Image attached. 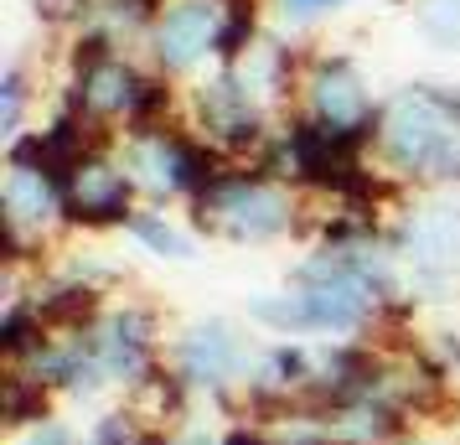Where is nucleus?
Here are the masks:
<instances>
[{
	"label": "nucleus",
	"mask_w": 460,
	"mask_h": 445,
	"mask_svg": "<svg viewBox=\"0 0 460 445\" xmlns=\"http://www.w3.org/2000/svg\"><path fill=\"white\" fill-rule=\"evenodd\" d=\"M403 445H456V441H445V435H435V430H414Z\"/></svg>",
	"instance_id": "393cba45"
},
{
	"label": "nucleus",
	"mask_w": 460,
	"mask_h": 445,
	"mask_svg": "<svg viewBox=\"0 0 460 445\" xmlns=\"http://www.w3.org/2000/svg\"><path fill=\"white\" fill-rule=\"evenodd\" d=\"M429 352H435V358L445 362V373L460 383V332L456 326H439L435 337H429Z\"/></svg>",
	"instance_id": "b1692460"
},
{
	"label": "nucleus",
	"mask_w": 460,
	"mask_h": 445,
	"mask_svg": "<svg viewBox=\"0 0 460 445\" xmlns=\"http://www.w3.org/2000/svg\"><path fill=\"white\" fill-rule=\"evenodd\" d=\"M373 166L398 191L460 187V84L414 78L383 93Z\"/></svg>",
	"instance_id": "f257e3e1"
},
{
	"label": "nucleus",
	"mask_w": 460,
	"mask_h": 445,
	"mask_svg": "<svg viewBox=\"0 0 460 445\" xmlns=\"http://www.w3.org/2000/svg\"><path fill=\"white\" fill-rule=\"evenodd\" d=\"M161 5L166 0H99L93 5V26L114 37L119 52H146V37L155 16H161Z\"/></svg>",
	"instance_id": "2eb2a0df"
},
{
	"label": "nucleus",
	"mask_w": 460,
	"mask_h": 445,
	"mask_svg": "<svg viewBox=\"0 0 460 445\" xmlns=\"http://www.w3.org/2000/svg\"><path fill=\"white\" fill-rule=\"evenodd\" d=\"M187 223L208 244L270 249L285 238H311V197L285 187L259 161H228V171L187 208Z\"/></svg>",
	"instance_id": "f03ea898"
},
{
	"label": "nucleus",
	"mask_w": 460,
	"mask_h": 445,
	"mask_svg": "<svg viewBox=\"0 0 460 445\" xmlns=\"http://www.w3.org/2000/svg\"><path fill=\"white\" fill-rule=\"evenodd\" d=\"M171 445H228V441H223V424L187 420V424H176V430H171Z\"/></svg>",
	"instance_id": "5701e85b"
},
{
	"label": "nucleus",
	"mask_w": 460,
	"mask_h": 445,
	"mask_svg": "<svg viewBox=\"0 0 460 445\" xmlns=\"http://www.w3.org/2000/svg\"><path fill=\"white\" fill-rule=\"evenodd\" d=\"M187 125L217 146L228 161H259L279 120H270L253 104L233 67H208L202 78L187 84Z\"/></svg>",
	"instance_id": "6e6552de"
},
{
	"label": "nucleus",
	"mask_w": 460,
	"mask_h": 445,
	"mask_svg": "<svg viewBox=\"0 0 460 445\" xmlns=\"http://www.w3.org/2000/svg\"><path fill=\"white\" fill-rule=\"evenodd\" d=\"M88 347H93V362L104 373L109 394H135L140 383L166 362V347H171V332L161 311L140 296H125V300H109L104 316L88 326Z\"/></svg>",
	"instance_id": "423d86ee"
},
{
	"label": "nucleus",
	"mask_w": 460,
	"mask_h": 445,
	"mask_svg": "<svg viewBox=\"0 0 460 445\" xmlns=\"http://www.w3.org/2000/svg\"><path fill=\"white\" fill-rule=\"evenodd\" d=\"M150 63L140 52H114L104 63L78 67V73H63L58 84V109L78 114L84 125H93L104 140H119L129 125V109L140 99V84H146Z\"/></svg>",
	"instance_id": "9b49d317"
},
{
	"label": "nucleus",
	"mask_w": 460,
	"mask_h": 445,
	"mask_svg": "<svg viewBox=\"0 0 460 445\" xmlns=\"http://www.w3.org/2000/svg\"><path fill=\"white\" fill-rule=\"evenodd\" d=\"M223 5H228V0H223Z\"/></svg>",
	"instance_id": "a878e982"
},
{
	"label": "nucleus",
	"mask_w": 460,
	"mask_h": 445,
	"mask_svg": "<svg viewBox=\"0 0 460 445\" xmlns=\"http://www.w3.org/2000/svg\"><path fill=\"white\" fill-rule=\"evenodd\" d=\"M217 31H223V0H166L140 58L187 88L191 78L217 67Z\"/></svg>",
	"instance_id": "9d476101"
},
{
	"label": "nucleus",
	"mask_w": 460,
	"mask_h": 445,
	"mask_svg": "<svg viewBox=\"0 0 460 445\" xmlns=\"http://www.w3.org/2000/svg\"><path fill=\"white\" fill-rule=\"evenodd\" d=\"M305 63H311V47H300L290 31H274L253 47L243 63H233L238 84L253 104L264 109L270 120H285L295 104H300V78H305Z\"/></svg>",
	"instance_id": "f8f14e48"
},
{
	"label": "nucleus",
	"mask_w": 460,
	"mask_h": 445,
	"mask_svg": "<svg viewBox=\"0 0 460 445\" xmlns=\"http://www.w3.org/2000/svg\"><path fill=\"white\" fill-rule=\"evenodd\" d=\"M26 109H31V73H26V63H5V73H0V140L5 146L31 129Z\"/></svg>",
	"instance_id": "a211bd4d"
},
{
	"label": "nucleus",
	"mask_w": 460,
	"mask_h": 445,
	"mask_svg": "<svg viewBox=\"0 0 460 445\" xmlns=\"http://www.w3.org/2000/svg\"><path fill=\"white\" fill-rule=\"evenodd\" d=\"M253 358H259V342L249 337V326H238L228 316L187 321V326L171 332V347H166V362L191 388V399L212 409V414H223V420L238 414V394H243Z\"/></svg>",
	"instance_id": "39448f33"
},
{
	"label": "nucleus",
	"mask_w": 460,
	"mask_h": 445,
	"mask_svg": "<svg viewBox=\"0 0 460 445\" xmlns=\"http://www.w3.org/2000/svg\"><path fill=\"white\" fill-rule=\"evenodd\" d=\"M93 5H99V0H31L37 22L52 26V31H63V37H73L78 26L93 22Z\"/></svg>",
	"instance_id": "aec40b11"
},
{
	"label": "nucleus",
	"mask_w": 460,
	"mask_h": 445,
	"mask_svg": "<svg viewBox=\"0 0 460 445\" xmlns=\"http://www.w3.org/2000/svg\"><path fill=\"white\" fill-rule=\"evenodd\" d=\"M300 114H311L315 125L336 129V135H352L377 146V114L383 99L373 93L367 67L357 63L347 47H311V63L300 78Z\"/></svg>",
	"instance_id": "0eeeda50"
},
{
	"label": "nucleus",
	"mask_w": 460,
	"mask_h": 445,
	"mask_svg": "<svg viewBox=\"0 0 460 445\" xmlns=\"http://www.w3.org/2000/svg\"><path fill=\"white\" fill-rule=\"evenodd\" d=\"M388 238L414 300L439 306L460 290V187L403 191Z\"/></svg>",
	"instance_id": "20e7f679"
},
{
	"label": "nucleus",
	"mask_w": 460,
	"mask_h": 445,
	"mask_svg": "<svg viewBox=\"0 0 460 445\" xmlns=\"http://www.w3.org/2000/svg\"><path fill=\"white\" fill-rule=\"evenodd\" d=\"M264 37H270L264 5H259V0H228V5H223V31H217V67L243 63Z\"/></svg>",
	"instance_id": "dca6fc26"
},
{
	"label": "nucleus",
	"mask_w": 460,
	"mask_h": 445,
	"mask_svg": "<svg viewBox=\"0 0 460 445\" xmlns=\"http://www.w3.org/2000/svg\"><path fill=\"white\" fill-rule=\"evenodd\" d=\"M223 441H228V445H285V430H279V424H264V420L238 414V420H223Z\"/></svg>",
	"instance_id": "4be33fe9"
},
{
	"label": "nucleus",
	"mask_w": 460,
	"mask_h": 445,
	"mask_svg": "<svg viewBox=\"0 0 460 445\" xmlns=\"http://www.w3.org/2000/svg\"><path fill=\"white\" fill-rule=\"evenodd\" d=\"M63 202H67V234H125L129 218L146 208L114 146L88 150L84 161L67 171Z\"/></svg>",
	"instance_id": "1a4fd4ad"
},
{
	"label": "nucleus",
	"mask_w": 460,
	"mask_h": 445,
	"mask_svg": "<svg viewBox=\"0 0 460 445\" xmlns=\"http://www.w3.org/2000/svg\"><path fill=\"white\" fill-rule=\"evenodd\" d=\"M409 11L435 52H460V0H409Z\"/></svg>",
	"instance_id": "f3484780"
},
{
	"label": "nucleus",
	"mask_w": 460,
	"mask_h": 445,
	"mask_svg": "<svg viewBox=\"0 0 460 445\" xmlns=\"http://www.w3.org/2000/svg\"><path fill=\"white\" fill-rule=\"evenodd\" d=\"M58 394L47 388L37 373H26V368H5V378H0V420L11 435H22L31 424H42L58 414Z\"/></svg>",
	"instance_id": "4468645a"
},
{
	"label": "nucleus",
	"mask_w": 460,
	"mask_h": 445,
	"mask_svg": "<svg viewBox=\"0 0 460 445\" xmlns=\"http://www.w3.org/2000/svg\"><path fill=\"white\" fill-rule=\"evenodd\" d=\"M11 445H88V430H78V424L63 420V414H52V420L31 424L22 435H11Z\"/></svg>",
	"instance_id": "412c9836"
},
{
	"label": "nucleus",
	"mask_w": 460,
	"mask_h": 445,
	"mask_svg": "<svg viewBox=\"0 0 460 445\" xmlns=\"http://www.w3.org/2000/svg\"><path fill=\"white\" fill-rule=\"evenodd\" d=\"M352 0H270V16L279 31H311L315 22H326L336 11H347Z\"/></svg>",
	"instance_id": "6ab92c4d"
},
{
	"label": "nucleus",
	"mask_w": 460,
	"mask_h": 445,
	"mask_svg": "<svg viewBox=\"0 0 460 445\" xmlns=\"http://www.w3.org/2000/svg\"><path fill=\"white\" fill-rule=\"evenodd\" d=\"M114 150H119V161H125L146 208H191L228 171V156L208 146L187 120L125 129Z\"/></svg>",
	"instance_id": "7ed1b4c3"
},
{
	"label": "nucleus",
	"mask_w": 460,
	"mask_h": 445,
	"mask_svg": "<svg viewBox=\"0 0 460 445\" xmlns=\"http://www.w3.org/2000/svg\"><path fill=\"white\" fill-rule=\"evenodd\" d=\"M125 238L140 249V254L150 259H166V264H187V259H197V228H191L187 218H176L171 208H140L135 218H129Z\"/></svg>",
	"instance_id": "ddd939ff"
}]
</instances>
